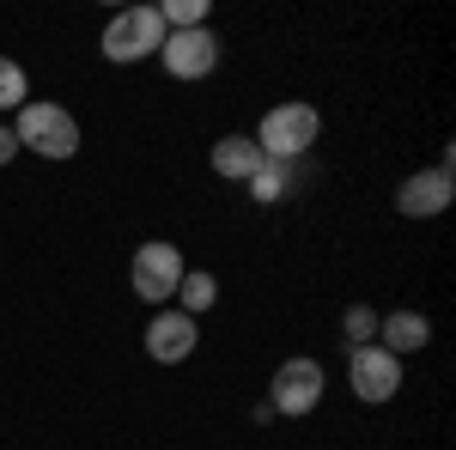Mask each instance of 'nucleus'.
I'll list each match as a JSON object with an SVG mask.
<instances>
[{"label":"nucleus","instance_id":"1","mask_svg":"<svg viewBox=\"0 0 456 450\" xmlns=\"http://www.w3.org/2000/svg\"><path fill=\"white\" fill-rule=\"evenodd\" d=\"M316 135H322V116H316V104H274L262 122H256V146H262V159H274V165H292V159H305L316 146Z\"/></svg>","mask_w":456,"mask_h":450},{"label":"nucleus","instance_id":"2","mask_svg":"<svg viewBox=\"0 0 456 450\" xmlns=\"http://www.w3.org/2000/svg\"><path fill=\"white\" fill-rule=\"evenodd\" d=\"M165 19H159V6H128V12H116L104 25V61L116 68H134L146 55H159L165 49Z\"/></svg>","mask_w":456,"mask_h":450},{"label":"nucleus","instance_id":"3","mask_svg":"<svg viewBox=\"0 0 456 450\" xmlns=\"http://www.w3.org/2000/svg\"><path fill=\"white\" fill-rule=\"evenodd\" d=\"M183 274H189V268H183V250H176V243H165V238L141 243V250H134V262H128V286L141 292L146 305H159V311L176 299Z\"/></svg>","mask_w":456,"mask_h":450},{"label":"nucleus","instance_id":"4","mask_svg":"<svg viewBox=\"0 0 456 450\" xmlns=\"http://www.w3.org/2000/svg\"><path fill=\"white\" fill-rule=\"evenodd\" d=\"M322 389H329V372L316 359H286V365H274V383H268V414L305 420V414H316Z\"/></svg>","mask_w":456,"mask_h":450},{"label":"nucleus","instance_id":"5","mask_svg":"<svg viewBox=\"0 0 456 450\" xmlns=\"http://www.w3.org/2000/svg\"><path fill=\"white\" fill-rule=\"evenodd\" d=\"M12 135H19V146H31L43 159H73L79 152V122L61 104H25L19 122H12Z\"/></svg>","mask_w":456,"mask_h":450},{"label":"nucleus","instance_id":"6","mask_svg":"<svg viewBox=\"0 0 456 450\" xmlns=\"http://www.w3.org/2000/svg\"><path fill=\"white\" fill-rule=\"evenodd\" d=\"M347 383L359 402H389L395 389H402V359L395 353H384V347H353L347 353Z\"/></svg>","mask_w":456,"mask_h":450},{"label":"nucleus","instance_id":"7","mask_svg":"<svg viewBox=\"0 0 456 450\" xmlns=\"http://www.w3.org/2000/svg\"><path fill=\"white\" fill-rule=\"evenodd\" d=\"M159 61L171 79H208L219 68V37L201 25V31H171L165 37V49H159Z\"/></svg>","mask_w":456,"mask_h":450},{"label":"nucleus","instance_id":"8","mask_svg":"<svg viewBox=\"0 0 456 450\" xmlns=\"http://www.w3.org/2000/svg\"><path fill=\"white\" fill-rule=\"evenodd\" d=\"M451 195H456L451 165H432V171L402 176V189H395V213H402V219H438V213L451 208Z\"/></svg>","mask_w":456,"mask_h":450},{"label":"nucleus","instance_id":"9","mask_svg":"<svg viewBox=\"0 0 456 450\" xmlns=\"http://www.w3.org/2000/svg\"><path fill=\"white\" fill-rule=\"evenodd\" d=\"M195 341H201V329H195V316H183V311H165L146 323V353L159 359V365H183L189 353H195Z\"/></svg>","mask_w":456,"mask_h":450},{"label":"nucleus","instance_id":"10","mask_svg":"<svg viewBox=\"0 0 456 450\" xmlns=\"http://www.w3.org/2000/svg\"><path fill=\"white\" fill-rule=\"evenodd\" d=\"M208 165H213L219 176H225V183H249V176L262 171L268 159H262V146H256L249 135H225V140H213Z\"/></svg>","mask_w":456,"mask_h":450},{"label":"nucleus","instance_id":"11","mask_svg":"<svg viewBox=\"0 0 456 450\" xmlns=\"http://www.w3.org/2000/svg\"><path fill=\"white\" fill-rule=\"evenodd\" d=\"M432 341V323H426L420 311H389V316H378V347L384 353H420V347Z\"/></svg>","mask_w":456,"mask_h":450},{"label":"nucleus","instance_id":"12","mask_svg":"<svg viewBox=\"0 0 456 450\" xmlns=\"http://www.w3.org/2000/svg\"><path fill=\"white\" fill-rule=\"evenodd\" d=\"M213 299H219V280H213L208 268H189L183 286H176V311H183V316H201Z\"/></svg>","mask_w":456,"mask_h":450},{"label":"nucleus","instance_id":"13","mask_svg":"<svg viewBox=\"0 0 456 450\" xmlns=\"http://www.w3.org/2000/svg\"><path fill=\"white\" fill-rule=\"evenodd\" d=\"M25 104H31V79H25L19 61L0 55V110H25Z\"/></svg>","mask_w":456,"mask_h":450},{"label":"nucleus","instance_id":"14","mask_svg":"<svg viewBox=\"0 0 456 450\" xmlns=\"http://www.w3.org/2000/svg\"><path fill=\"white\" fill-rule=\"evenodd\" d=\"M286 189H292V176H286V165H274V159L249 176V195H256V201H286Z\"/></svg>","mask_w":456,"mask_h":450},{"label":"nucleus","instance_id":"15","mask_svg":"<svg viewBox=\"0 0 456 450\" xmlns=\"http://www.w3.org/2000/svg\"><path fill=\"white\" fill-rule=\"evenodd\" d=\"M341 329H347L353 347H378V316H371V305H353V311L341 316Z\"/></svg>","mask_w":456,"mask_h":450},{"label":"nucleus","instance_id":"16","mask_svg":"<svg viewBox=\"0 0 456 450\" xmlns=\"http://www.w3.org/2000/svg\"><path fill=\"white\" fill-rule=\"evenodd\" d=\"M12 152H19V135H12V128H0V165H12Z\"/></svg>","mask_w":456,"mask_h":450}]
</instances>
